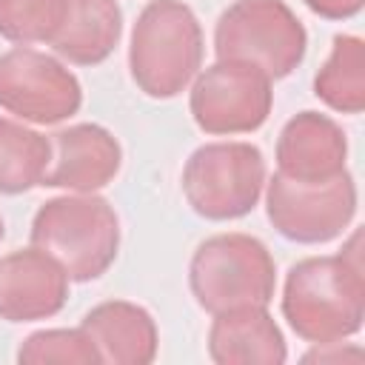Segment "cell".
<instances>
[{"label": "cell", "mask_w": 365, "mask_h": 365, "mask_svg": "<svg viewBox=\"0 0 365 365\" xmlns=\"http://www.w3.org/2000/svg\"><path fill=\"white\" fill-rule=\"evenodd\" d=\"M314 94L336 114L365 108V43L356 34H336L328 60L314 74Z\"/></svg>", "instance_id": "cell-16"}, {"label": "cell", "mask_w": 365, "mask_h": 365, "mask_svg": "<svg viewBox=\"0 0 365 365\" xmlns=\"http://www.w3.org/2000/svg\"><path fill=\"white\" fill-rule=\"evenodd\" d=\"M274 108V80L237 60H217L200 68L188 86V111L211 137L251 134L265 125Z\"/></svg>", "instance_id": "cell-7"}, {"label": "cell", "mask_w": 365, "mask_h": 365, "mask_svg": "<svg viewBox=\"0 0 365 365\" xmlns=\"http://www.w3.org/2000/svg\"><path fill=\"white\" fill-rule=\"evenodd\" d=\"M66 268L37 245L0 257V319L37 322L57 317L68 302Z\"/></svg>", "instance_id": "cell-10"}, {"label": "cell", "mask_w": 365, "mask_h": 365, "mask_svg": "<svg viewBox=\"0 0 365 365\" xmlns=\"http://www.w3.org/2000/svg\"><path fill=\"white\" fill-rule=\"evenodd\" d=\"M6 237V222H3V217H0V240Z\"/></svg>", "instance_id": "cell-22"}, {"label": "cell", "mask_w": 365, "mask_h": 365, "mask_svg": "<svg viewBox=\"0 0 365 365\" xmlns=\"http://www.w3.org/2000/svg\"><path fill=\"white\" fill-rule=\"evenodd\" d=\"M205 37L191 6L182 0H151L134 20L128 40V71L151 100L182 94L202 68Z\"/></svg>", "instance_id": "cell-2"}, {"label": "cell", "mask_w": 365, "mask_h": 365, "mask_svg": "<svg viewBox=\"0 0 365 365\" xmlns=\"http://www.w3.org/2000/svg\"><path fill=\"white\" fill-rule=\"evenodd\" d=\"M80 328L94 342L100 362L111 365H148L157 356L160 334L154 317L128 299H106L86 311Z\"/></svg>", "instance_id": "cell-14"}, {"label": "cell", "mask_w": 365, "mask_h": 365, "mask_svg": "<svg viewBox=\"0 0 365 365\" xmlns=\"http://www.w3.org/2000/svg\"><path fill=\"white\" fill-rule=\"evenodd\" d=\"M314 14L325 20H351L362 11L365 0H302Z\"/></svg>", "instance_id": "cell-21"}, {"label": "cell", "mask_w": 365, "mask_h": 365, "mask_svg": "<svg viewBox=\"0 0 365 365\" xmlns=\"http://www.w3.org/2000/svg\"><path fill=\"white\" fill-rule=\"evenodd\" d=\"M51 163L46 168L43 185L63 188L71 194H94L106 188L123 165L120 140L97 123H74L54 131Z\"/></svg>", "instance_id": "cell-11"}, {"label": "cell", "mask_w": 365, "mask_h": 365, "mask_svg": "<svg viewBox=\"0 0 365 365\" xmlns=\"http://www.w3.org/2000/svg\"><path fill=\"white\" fill-rule=\"evenodd\" d=\"M31 245L51 254L71 282L100 279L120 251V217L94 194H63L46 200L31 220Z\"/></svg>", "instance_id": "cell-3"}, {"label": "cell", "mask_w": 365, "mask_h": 365, "mask_svg": "<svg viewBox=\"0 0 365 365\" xmlns=\"http://www.w3.org/2000/svg\"><path fill=\"white\" fill-rule=\"evenodd\" d=\"M308 31L285 0H234L214 26L217 60H237L271 80L288 77L305 57Z\"/></svg>", "instance_id": "cell-6"}, {"label": "cell", "mask_w": 365, "mask_h": 365, "mask_svg": "<svg viewBox=\"0 0 365 365\" xmlns=\"http://www.w3.org/2000/svg\"><path fill=\"white\" fill-rule=\"evenodd\" d=\"M17 362L23 365H48V362L91 365V362H100V354L80 325L77 328H43V331L29 334L20 342Z\"/></svg>", "instance_id": "cell-19"}, {"label": "cell", "mask_w": 365, "mask_h": 365, "mask_svg": "<svg viewBox=\"0 0 365 365\" xmlns=\"http://www.w3.org/2000/svg\"><path fill=\"white\" fill-rule=\"evenodd\" d=\"M83 106L77 74L54 54L14 46L0 54V108L20 123L57 125Z\"/></svg>", "instance_id": "cell-9"}, {"label": "cell", "mask_w": 365, "mask_h": 365, "mask_svg": "<svg viewBox=\"0 0 365 365\" xmlns=\"http://www.w3.org/2000/svg\"><path fill=\"white\" fill-rule=\"evenodd\" d=\"M265 157L254 143L217 140L191 151L182 165V197L191 211L211 222L251 214L265 191Z\"/></svg>", "instance_id": "cell-5"}, {"label": "cell", "mask_w": 365, "mask_h": 365, "mask_svg": "<svg viewBox=\"0 0 365 365\" xmlns=\"http://www.w3.org/2000/svg\"><path fill=\"white\" fill-rule=\"evenodd\" d=\"M282 317L302 342L351 339L365 322L362 231L354 228L336 254L294 262L282 285Z\"/></svg>", "instance_id": "cell-1"}, {"label": "cell", "mask_w": 365, "mask_h": 365, "mask_svg": "<svg viewBox=\"0 0 365 365\" xmlns=\"http://www.w3.org/2000/svg\"><path fill=\"white\" fill-rule=\"evenodd\" d=\"M277 174L297 182H328L348 163V137L342 125L319 111L294 114L277 137Z\"/></svg>", "instance_id": "cell-12"}, {"label": "cell", "mask_w": 365, "mask_h": 365, "mask_svg": "<svg viewBox=\"0 0 365 365\" xmlns=\"http://www.w3.org/2000/svg\"><path fill=\"white\" fill-rule=\"evenodd\" d=\"M365 359V351L354 342H345V339H334V342H317L311 345V351L302 354V362H362Z\"/></svg>", "instance_id": "cell-20"}, {"label": "cell", "mask_w": 365, "mask_h": 365, "mask_svg": "<svg viewBox=\"0 0 365 365\" xmlns=\"http://www.w3.org/2000/svg\"><path fill=\"white\" fill-rule=\"evenodd\" d=\"M265 214L279 237L322 245L348 231L356 217V182L348 171L328 182H297L282 174L265 180Z\"/></svg>", "instance_id": "cell-8"}, {"label": "cell", "mask_w": 365, "mask_h": 365, "mask_svg": "<svg viewBox=\"0 0 365 365\" xmlns=\"http://www.w3.org/2000/svg\"><path fill=\"white\" fill-rule=\"evenodd\" d=\"M120 37L123 11L117 0H68L66 20L48 46L74 66H97L111 57Z\"/></svg>", "instance_id": "cell-15"}, {"label": "cell", "mask_w": 365, "mask_h": 365, "mask_svg": "<svg viewBox=\"0 0 365 365\" xmlns=\"http://www.w3.org/2000/svg\"><path fill=\"white\" fill-rule=\"evenodd\" d=\"M51 140L20 120L0 117V194H26L43 185Z\"/></svg>", "instance_id": "cell-17"}, {"label": "cell", "mask_w": 365, "mask_h": 365, "mask_svg": "<svg viewBox=\"0 0 365 365\" xmlns=\"http://www.w3.org/2000/svg\"><path fill=\"white\" fill-rule=\"evenodd\" d=\"M188 288L197 305L211 317L242 305H271L277 262L268 245L251 234H214L191 254Z\"/></svg>", "instance_id": "cell-4"}, {"label": "cell", "mask_w": 365, "mask_h": 365, "mask_svg": "<svg viewBox=\"0 0 365 365\" xmlns=\"http://www.w3.org/2000/svg\"><path fill=\"white\" fill-rule=\"evenodd\" d=\"M68 0H0V37L17 46L51 43L66 20Z\"/></svg>", "instance_id": "cell-18"}, {"label": "cell", "mask_w": 365, "mask_h": 365, "mask_svg": "<svg viewBox=\"0 0 365 365\" xmlns=\"http://www.w3.org/2000/svg\"><path fill=\"white\" fill-rule=\"evenodd\" d=\"M208 356L217 365H282L288 348L268 305H242L214 314Z\"/></svg>", "instance_id": "cell-13"}]
</instances>
